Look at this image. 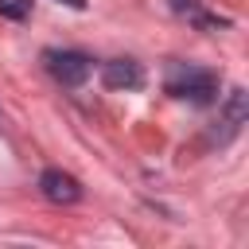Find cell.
Here are the masks:
<instances>
[{
  "label": "cell",
  "instance_id": "obj_1",
  "mask_svg": "<svg viewBox=\"0 0 249 249\" xmlns=\"http://www.w3.org/2000/svg\"><path fill=\"white\" fill-rule=\"evenodd\" d=\"M163 89L171 97H183L191 105H210L218 97V74L206 70V66H191V62H171L167 66V78H163Z\"/></svg>",
  "mask_w": 249,
  "mask_h": 249
},
{
  "label": "cell",
  "instance_id": "obj_2",
  "mask_svg": "<svg viewBox=\"0 0 249 249\" xmlns=\"http://www.w3.org/2000/svg\"><path fill=\"white\" fill-rule=\"evenodd\" d=\"M43 70H47L58 86L74 89V86H82V82L89 78L93 58H89L86 51H58V47H51V51H43Z\"/></svg>",
  "mask_w": 249,
  "mask_h": 249
},
{
  "label": "cell",
  "instance_id": "obj_3",
  "mask_svg": "<svg viewBox=\"0 0 249 249\" xmlns=\"http://www.w3.org/2000/svg\"><path fill=\"white\" fill-rule=\"evenodd\" d=\"M245 121H249V101H245V89L237 86V89H230V97H226V105H222V113H218L214 140H218V144H230V140L241 132Z\"/></svg>",
  "mask_w": 249,
  "mask_h": 249
},
{
  "label": "cell",
  "instance_id": "obj_4",
  "mask_svg": "<svg viewBox=\"0 0 249 249\" xmlns=\"http://www.w3.org/2000/svg\"><path fill=\"white\" fill-rule=\"evenodd\" d=\"M39 191H43L47 202H58V206H70V202L82 198V183L70 171H62V167H47L39 175Z\"/></svg>",
  "mask_w": 249,
  "mask_h": 249
},
{
  "label": "cell",
  "instance_id": "obj_5",
  "mask_svg": "<svg viewBox=\"0 0 249 249\" xmlns=\"http://www.w3.org/2000/svg\"><path fill=\"white\" fill-rule=\"evenodd\" d=\"M101 82H105V89H140L144 70L136 58H109L101 66Z\"/></svg>",
  "mask_w": 249,
  "mask_h": 249
},
{
  "label": "cell",
  "instance_id": "obj_6",
  "mask_svg": "<svg viewBox=\"0 0 249 249\" xmlns=\"http://www.w3.org/2000/svg\"><path fill=\"white\" fill-rule=\"evenodd\" d=\"M0 16L4 19H27L31 16V0H0Z\"/></svg>",
  "mask_w": 249,
  "mask_h": 249
},
{
  "label": "cell",
  "instance_id": "obj_7",
  "mask_svg": "<svg viewBox=\"0 0 249 249\" xmlns=\"http://www.w3.org/2000/svg\"><path fill=\"white\" fill-rule=\"evenodd\" d=\"M195 8H202V0H171V12L175 16H191Z\"/></svg>",
  "mask_w": 249,
  "mask_h": 249
},
{
  "label": "cell",
  "instance_id": "obj_8",
  "mask_svg": "<svg viewBox=\"0 0 249 249\" xmlns=\"http://www.w3.org/2000/svg\"><path fill=\"white\" fill-rule=\"evenodd\" d=\"M58 4H66V8H78V12L86 8V0H58Z\"/></svg>",
  "mask_w": 249,
  "mask_h": 249
}]
</instances>
